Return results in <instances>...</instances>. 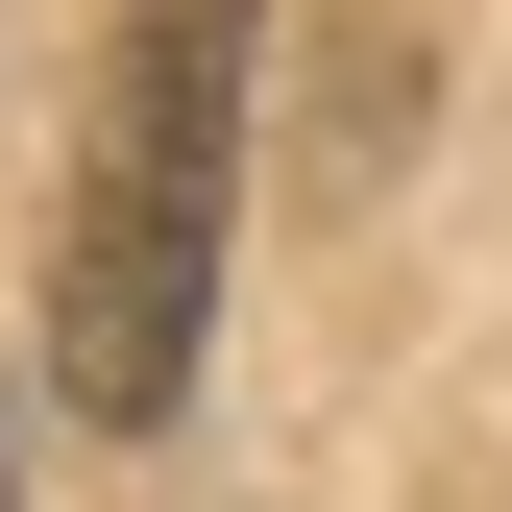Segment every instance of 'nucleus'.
<instances>
[{
	"label": "nucleus",
	"instance_id": "1",
	"mask_svg": "<svg viewBox=\"0 0 512 512\" xmlns=\"http://www.w3.org/2000/svg\"><path fill=\"white\" fill-rule=\"evenodd\" d=\"M244 49L269 0H122L74 196H49V391L98 439L196 415V317H220V220H244Z\"/></svg>",
	"mask_w": 512,
	"mask_h": 512
},
{
	"label": "nucleus",
	"instance_id": "2",
	"mask_svg": "<svg viewBox=\"0 0 512 512\" xmlns=\"http://www.w3.org/2000/svg\"><path fill=\"white\" fill-rule=\"evenodd\" d=\"M0 512H25V439H0Z\"/></svg>",
	"mask_w": 512,
	"mask_h": 512
}]
</instances>
